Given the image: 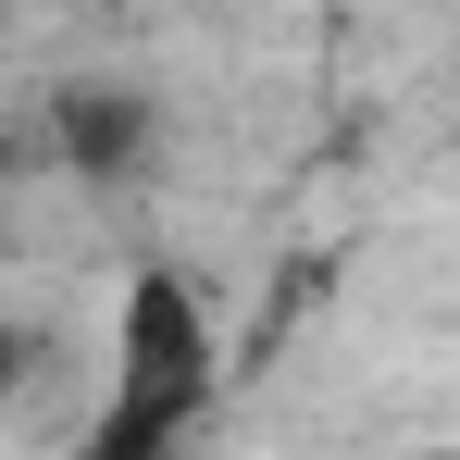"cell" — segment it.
<instances>
[{
  "instance_id": "4",
  "label": "cell",
  "mask_w": 460,
  "mask_h": 460,
  "mask_svg": "<svg viewBox=\"0 0 460 460\" xmlns=\"http://www.w3.org/2000/svg\"><path fill=\"white\" fill-rule=\"evenodd\" d=\"M423 460H448V448H423Z\"/></svg>"
},
{
  "instance_id": "2",
  "label": "cell",
  "mask_w": 460,
  "mask_h": 460,
  "mask_svg": "<svg viewBox=\"0 0 460 460\" xmlns=\"http://www.w3.org/2000/svg\"><path fill=\"white\" fill-rule=\"evenodd\" d=\"M150 137H162L150 87H75V100H63V162L100 174V187H125V174L150 162Z\"/></svg>"
},
{
  "instance_id": "1",
  "label": "cell",
  "mask_w": 460,
  "mask_h": 460,
  "mask_svg": "<svg viewBox=\"0 0 460 460\" xmlns=\"http://www.w3.org/2000/svg\"><path fill=\"white\" fill-rule=\"evenodd\" d=\"M225 385V336L187 274H125L112 299V385H100V423H87V460H187L199 411Z\"/></svg>"
},
{
  "instance_id": "3",
  "label": "cell",
  "mask_w": 460,
  "mask_h": 460,
  "mask_svg": "<svg viewBox=\"0 0 460 460\" xmlns=\"http://www.w3.org/2000/svg\"><path fill=\"white\" fill-rule=\"evenodd\" d=\"M13 385H25V336H13V311H0V411H13Z\"/></svg>"
}]
</instances>
